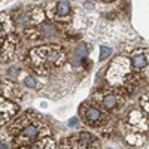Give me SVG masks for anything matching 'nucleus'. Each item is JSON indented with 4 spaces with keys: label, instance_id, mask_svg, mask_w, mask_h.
Wrapping results in <instances>:
<instances>
[{
    "label": "nucleus",
    "instance_id": "nucleus-1",
    "mask_svg": "<svg viewBox=\"0 0 149 149\" xmlns=\"http://www.w3.org/2000/svg\"><path fill=\"white\" fill-rule=\"evenodd\" d=\"M31 58L40 69L43 66H58L61 61H64V49L60 46H43V48H36L31 52Z\"/></svg>",
    "mask_w": 149,
    "mask_h": 149
},
{
    "label": "nucleus",
    "instance_id": "nucleus-2",
    "mask_svg": "<svg viewBox=\"0 0 149 149\" xmlns=\"http://www.w3.org/2000/svg\"><path fill=\"white\" fill-rule=\"evenodd\" d=\"M39 133H40V128H39L37 124H29V125H26L21 130V133L18 134V137L15 139V142L18 145H26V143H29V142L39 137Z\"/></svg>",
    "mask_w": 149,
    "mask_h": 149
},
{
    "label": "nucleus",
    "instance_id": "nucleus-3",
    "mask_svg": "<svg viewBox=\"0 0 149 149\" xmlns=\"http://www.w3.org/2000/svg\"><path fill=\"white\" fill-rule=\"evenodd\" d=\"M82 115H84V119L88 124L97 122L98 119H100V116H102L100 110H98L97 107H86L85 110H82Z\"/></svg>",
    "mask_w": 149,
    "mask_h": 149
},
{
    "label": "nucleus",
    "instance_id": "nucleus-4",
    "mask_svg": "<svg viewBox=\"0 0 149 149\" xmlns=\"http://www.w3.org/2000/svg\"><path fill=\"white\" fill-rule=\"evenodd\" d=\"M55 15L58 19H66L70 17V5L69 2H57L55 5Z\"/></svg>",
    "mask_w": 149,
    "mask_h": 149
},
{
    "label": "nucleus",
    "instance_id": "nucleus-5",
    "mask_svg": "<svg viewBox=\"0 0 149 149\" xmlns=\"http://www.w3.org/2000/svg\"><path fill=\"white\" fill-rule=\"evenodd\" d=\"M86 54H88V46H86L85 43H79L78 48L74 49V54H73L72 63H73L74 66L81 64V61H84V58L86 57Z\"/></svg>",
    "mask_w": 149,
    "mask_h": 149
},
{
    "label": "nucleus",
    "instance_id": "nucleus-6",
    "mask_svg": "<svg viewBox=\"0 0 149 149\" xmlns=\"http://www.w3.org/2000/svg\"><path fill=\"white\" fill-rule=\"evenodd\" d=\"M102 103H103V106H104L107 110H112V109L118 107V104H119V97L115 95V94H106V95L102 98Z\"/></svg>",
    "mask_w": 149,
    "mask_h": 149
},
{
    "label": "nucleus",
    "instance_id": "nucleus-7",
    "mask_svg": "<svg viewBox=\"0 0 149 149\" xmlns=\"http://www.w3.org/2000/svg\"><path fill=\"white\" fill-rule=\"evenodd\" d=\"M131 64L136 67V69H143L148 66V54H145L143 51L136 54L131 57Z\"/></svg>",
    "mask_w": 149,
    "mask_h": 149
},
{
    "label": "nucleus",
    "instance_id": "nucleus-8",
    "mask_svg": "<svg viewBox=\"0 0 149 149\" xmlns=\"http://www.w3.org/2000/svg\"><path fill=\"white\" fill-rule=\"evenodd\" d=\"M52 146H54L52 140H43V142H39V143L31 145L29 149H52Z\"/></svg>",
    "mask_w": 149,
    "mask_h": 149
},
{
    "label": "nucleus",
    "instance_id": "nucleus-9",
    "mask_svg": "<svg viewBox=\"0 0 149 149\" xmlns=\"http://www.w3.org/2000/svg\"><path fill=\"white\" fill-rule=\"evenodd\" d=\"M110 54H112V49L110 48L102 46V49H100V60H106L107 57H110Z\"/></svg>",
    "mask_w": 149,
    "mask_h": 149
},
{
    "label": "nucleus",
    "instance_id": "nucleus-10",
    "mask_svg": "<svg viewBox=\"0 0 149 149\" xmlns=\"http://www.w3.org/2000/svg\"><path fill=\"white\" fill-rule=\"evenodd\" d=\"M24 84H26V86H29V88H34L36 86V79L31 78V76H27L26 79H24Z\"/></svg>",
    "mask_w": 149,
    "mask_h": 149
},
{
    "label": "nucleus",
    "instance_id": "nucleus-11",
    "mask_svg": "<svg viewBox=\"0 0 149 149\" xmlns=\"http://www.w3.org/2000/svg\"><path fill=\"white\" fill-rule=\"evenodd\" d=\"M140 104H142V110H143L145 113L148 115V94L142 97V100H140Z\"/></svg>",
    "mask_w": 149,
    "mask_h": 149
},
{
    "label": "nucleus",
    "instance_id": "nucleus-12",
    "mask_svg": "<svg viewBox=\"0 0 149 149\" xmlns=\"http://www.w3.org/2000/svg\"><path fill=\"white\" fill-rule=\"evenodd\" d=\"M76 122H78V121H76V118H74V119L72 118V119L69 121V125H70V127H73V125H76Z\"/></svg>",
    "mask_w": 149,
    "mask_h": 149
}]
</instances>
